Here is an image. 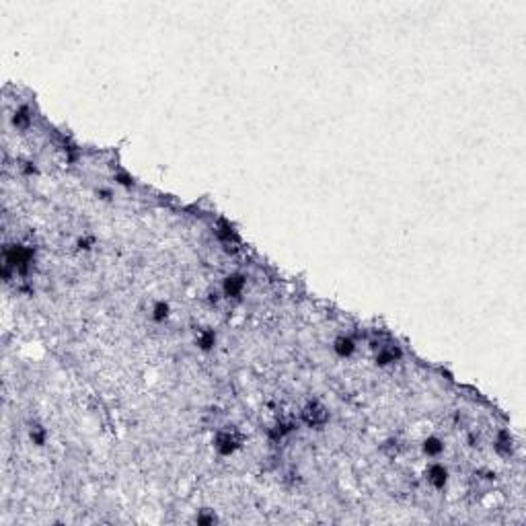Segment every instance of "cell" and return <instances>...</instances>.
<instances>
[{
  "mask_svg": "<svg viewBox=\"0 0 526 526\" xmlns=\"http://www.w3.org/2000/svg\"><path fill=\"white\" fill-rule=\"evenodd\" d=\"M428 479H430V483L434 487H444V483H446V469L442 465H434L430 469V477Z\"/></svg>",
  "mask_w": 526,
  "mask_h": 526,
  "instance_id": "1",
  "label": "cell"
}]
</instances>
